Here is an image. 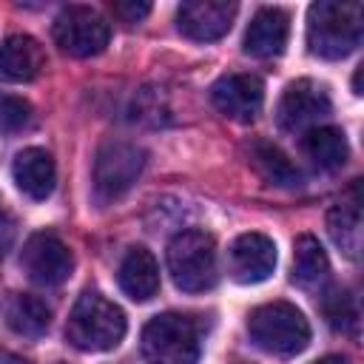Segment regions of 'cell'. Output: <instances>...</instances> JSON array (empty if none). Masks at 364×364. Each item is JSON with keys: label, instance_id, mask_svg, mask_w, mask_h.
Segmentation results:
<instances>
[{"label": "cell", "instance_id": "obj_1", "mask_svg": "<svg viewBox=\"0 0 364 364\" xmlns=\"http://www.w3.org/2000/svg\"><path fill=\"white\" fill-rule=\"evenodd\" d=\"M128 321L119 304L100 290H85L68 313L65 341L82 353H108L125 338Z\"/></svg>", "mask_w": 364, "mask_h": 364}, {"label": "cell", "instance_id": "obj_2", "mask_svg": "<svg viewBox=\"0 0 364 364\" xmlns=\"http://www.w3.org/2000/svg\"><path fill=\"white\" fill-rule=\"evenodd\" d=\"M364 34L361 3H313L307 11V46L321 60H341L358 48Z\"/></svg>", "mask_w": 364, "mask_h": 364}, {"label": "cell", "instance_id": "obj_3", "mask_svg": "<svg viewBox=\"0 0 364 364\" xmlns=\"http://www.w3.org/2000/svg\"><path fill=\"white\" fill-rule=\"evenodd\" d=\"M250 341L270 355H296L310 344V324L290 301H270L247 316Z\"/></svg>", "mask_w": 364, "mask_h": 364}, {"label": "cell", "instance_id": "obj_4", "mask_svg": "<svg viewBox=\"0 0 364 364\" xmlns=\"http://www.w3.org/2000/svg\"><path fill=\"white\" fill-rule=\"evenodd\" d=\"M168 273L185 293H205L216 284V242L205 230H182L168 245Z\"/></svg>", "mask_w": 364, "mask_h": 364}, {"label": "cell", "instance_id": "obj_5", "mask_svg": "<svg viewBox=\"0 0 364 364\" xmlns=\"http://www.w3.org/2000/svg\"><path fill=\"white\" fill-rule=\"evenodd\" d=\"M145 364H196L199 361V330L188 316L162 313L154 316L142 330Z\"/></svg>", "mask_w": 364, "mask_h": 364}, {"label": "cell", "instance_id": "obj_6", "mask_svg": "<svg viewBox=\"0 0 364 364\" xmlns=\"http://www.w3.org/2000/svg\"><path fill=\"white\" fill-rule=\"evenodd\" d=\"M142 168H145V151L136 148L134 142H122V139L102 142L94 156V173H91V188L97 202L108 205L125 196L139 179Z\"/></svg>", "mask_w": 364, "mask_h": 364}, {"label": "cell", "instance_id": "obj_7", "mask_svg": "<svg viewBox=\"0 0 364 364\" xmlns=\"http://www.w3.org/2000/svg\"><path fill=\"white\" fill-rule=\"evenodd\" d=\"M54 43L71 57L102 54L111 40V26L105 17L88 6H65L54 20Z\"/></svg>", "mask_w": 364, "mask_h": 364}, {"label": "cell", "instance_id": "obj_8", "mask_svg": "<svg viewBox=\"0 0 364 364\" xmlns=\"http://www.w3.org/2000/svg\"><path fill=\"white\" fill-rule=\"evenodd\" d=\"M20 267L26 270V276L40 284V287H57L63 284L71 270H74V256L68 250V245L54 236V233H34L26 239L23 253H20Z\"/></svg>", "mask_w": 364, "mask_h": 364}, {"label": "cell", "instance_id": "obj_9", "mask_svg": "<svg viewBox=\"0 0 364 364\" xmlns=\"http://www.w3.org/2000/svg\"><path fill=\"white\" fill-rule=\"evenodd\" d=\"M333 111L330 94L313 80H296L282 91L276 105V119L284 131H310Z\"/></svg>", "mask_w": 364, "mask_h": 364}, {"label": "cell", "instance_id": "obj_10", "mask_svg": "<svg viewBox=\"0 0 364 364\" xmlns=\"http://www.w3.org/2000/svg\"><path fill=\"white\" fill-rule=\"evenodd\" d=\"M236 3L228 0H188L176 9V28L196 43L219 40L230 31Z\"/></svg>", "mask_w": 364, "mask_h": 364}, {"label": "cell", "instance_id": "obj_11", "mask_svg": "<svg viewBox=\"0 0 364 364\" xmlns=\"http://www.w3.org/2000/svg\"><path fill=\"white\" fill-rule=\"evenodd\" d=\"M210 100L216 111L236 122H250L262 111L264 102V85L256 74H225L213 82Z\"/></svg>", "mask_w": 364, "mask_h": 364}, {"label": "cell", "instance_id": "obj_12", "mask_svg": "<svg viewBox=\"0 0 364 364\" xmlns=\"http://www.w3.org/2000/svg\"><path fill=\"white\" fill-rule=\"evenodd\" d=\"M230 276L239 284H259L276 267V245L264 233H242L230 245Z\"/></svg>", "mask_w": 364, "mask_h": 364}, {"label": "cell", "instance_id": "obj_13", "mask_svg": "<svg viewBox=\"0 0 364 364\" xmlns=\"http://www.w3.org/2000/svg\"><path fill=\"white\" fill-rule=\"evenodd\" d=\"M11 176H14V185L23 196L40 202V199H48L54 185H57V168H54V159L48 151L43 148H23L14 162H11Z\"/></svg>", "mask_w": 364, "mask_h": 364}, {"label": "cell", "instance_id": "obj_14", "mask_svg": "<svg viewBox=\"0 0 364 364\" xmlns=\"http://www.w3.org/2000/svg\"><path fill=\"white\" fill-rule=\"evenodd\" d=\"M287 34H290V17L282 9H259L253 14V20L247 23L242 48L250 57L267 60V57H276L284 51Z\"/></svg>", "mask_w": 364, "mask_h": 364}, {"label": "cell", "instance_id": "obj_15", "mask_svg": "<svg viewBox=\"0 0 364 364\" xmlns=\"http://www.w3.org/2000/svg\"><path fill=\"white\" fill-rule=\"evenodd\" d=\"M46 65L40 43L28 34H11L0 43V82H31Z\"/></svg>", "mask_w": 364, "mask_h": 364}, {"label": "cell", "instance_id": "obj_16", "mask_svg": "<svg viewBox=\"0 0 364 364\" xmlns=\"http://www.w3.org/2000/svg\"><path fill=\"white\" fill-rule=\"evenodd\" d=\"M117 282L122 293L134 301H148L159 290V264L151 250L145 247H131L117 270Z\"/></svg>", "mask_w": 364, "mask_h": 364}, {"label": "cell", "instance_id": "obj_17", "mask_svg": "<svg viewBox=\"0 0 364 364\" xmlns=\"http://www.w3.org/2000/svg\"><path fill=\"white\" fill-rule=\"evenodd\" d=\"M301 148L313 159V165H318L324 171H336L350 159L347 136L341 128H333V125H316V128L304 131Z\"/></svg>", "mask_w": 364, "mask_h": 364}, {"label": "cell", "instance_id": "obj_18", "mask_svg": "<svg viewBox=\"0 0 364 364\" xmlns=\"http://www.w3.org/2000/svg\"><path fill=\"white\" fill-rule=\"evenodd\" d=\"M327 276H330V262H327V253L318 245V239L310 236V233L296 236V242H293V273H290L293 284L310 290V287L324 284Z\"/></svg>", "mask_w": 364, "mask_h": 364}, {"label": "cell", "instance_id": "obj_19", "mask_svg": "<svg viewBox=\"0 0 364 364\" xmlns=\"http://www.w3.org/2000/svg\"><path fill=\"white\" fill-rule=\"evenodd\" d=\"M6 324L26 338H40L51 324V310L43 299L28 293H14L6 301Z\"/></svg>", "mask_w": 364, "mask_h": 364}, {"label": "cell", "instance_id": "obj_20", "mask_svg": "<svg viewBox=\"0 0 364 364\" xmlns=\"http://www.w3.org/2000/svg\"><path fill=\"white\" fill-rule=\"evenodd\" d=\"M250 165L256 168V173L267 182V185H276V188H296L301 182V173L299 168L273 145V142H253L250 145Z\"/></svg>", "mask_w": 364, "mask_h": 364}, {"label": "cell", "instance_id": "obj_21", "mask_svg": "<svg viewBox=\"0 0 364 364\" xmlns=\"http://www.w3.org/2000/svg\"><path fill=\"white\" fill-rule=\"evenodd\" d=\"M327 230L333 236V242L350 256L355 259L361 250V216L355 205H336L327 213Z\"/></svg>", "mask_w": 364, "mask_h": 364}, {"label": "cell", "instance_id": "obj_22", "mask_svg": "<svg viewBox=\"0 0 364 364\" xmlns=\"http://www.w3.org/2000/svg\"><path fill=\"white\" fill-rule=\"evenodd\" d=\"M321 313L327 318V324L338 333H353L358 327V304L355 296L344 287H330L321 296Z\"/></svg>", "mask_w": 364, "mask_h": 364}, {"label": "cell", "instance_id": "obj_23", "mask_svg": "<svg viewBox=\"0 0 364 364\" xmlns=\"http://www.w3.org/2000/svg\"><path fill=\"white\" fill-rule=\"evenodd\" d=\"M31 122V105L23 97L0 94V134H17Z\"/></svg>", "mask_w": 364, "mask_h": 364}, {"label": "cell", "instance_id": "obj_24", "mask_svg": "<svg viewBox=\"0 0 364 364\" xmlns=\"http://www.w3.org/2000/svg\"><path fill=\"white\" fill-rule=\"evenodd\" d=\"M114 9V14L122 20V23H139L142 17H148L151 14V3H142V0H119V3H114L111 6Z\"/></svg>", "mask_w": 364, "mask_h": 364}, {"label": "cell", "instance_id": "obj_25", "mask_svg": "<svg viewBox=\"0 0 364 364\" xmlns=\"http://www.w3.org/2000/svg\"><path fill=\"white\" fill-rule=\"evenodd\" d=\"M0 364H31L28 358L17 355V353H9V350H0Z\"/></svg>", "mask_w": 364, "mask_h": 364}, {"label": "cell", "instance_id": "obj_26", "mask_svg": "<svg viewBox=\"0 0 364 364\" xmlns=\"http://www.w3.org/2000/svg\"><path fill=\"white\" fill-rule=\"evenodd\" d=\"M313 364H350V358H344V355H324V358H318Z\"/></svg>", "mask_w": 364, "mask_h": 364}, {"label": "cell", "instance_id": "obj_27", "mask_svg": "<svg viewBox=\"0 0 364 364\" xmlns=\"http://www.w3.org/2000/svg\"><path fill=\"white\" fill-rule=\"evenodd\" d=\"M353 88H355V94H361V68H358L355 77H353Z\"/></svg>", "mask_w": 364, "mask_h": 364}]
</instances>
